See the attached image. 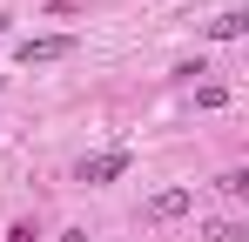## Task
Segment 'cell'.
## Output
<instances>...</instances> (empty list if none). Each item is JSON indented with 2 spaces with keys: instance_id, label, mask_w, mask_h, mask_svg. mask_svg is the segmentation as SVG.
Instances as JSON below:
<instances>
[{
  "instance_id": "cell-6",
  "label": "cell",
  "mask_w": 249,
  "mask_h": 242,
  "mask_svg": "<svg viewBox=\"0 0 249 242\" xmlns=\"http://www.w3.org/2000/svg\"><path fill=\"white\" fill-rule=\"evenodd\" d=\"M202 242H243V222H229V215H215L202 229Z\"/></svg>"
},
{
  "instance_id": "cell-8",
  "label": "cell",
  "mask_w": 249,
  "mask_h": 242,
  "mask_svg": "<svg viewBox=\"0 0 249 242\" xmlns=\"http://www.w3.org/2000/svg\"><path fill=\"white\" fill-rule=\"evenodd\" d=\"M61 242H88V229H68V236H61Z\"/></svg>"
},
{
  "instance_id": "cell-7",
  "label": "cell",
  "mask_w": 249,
  "mask_h": 242,
  "mask_svg": "<svg viewBox=\"0 0 249 242\" xmlns=\"http://www.w3.org/2000/svg\"><path fill=\"white\" fill-rule=\"evenodd\" d=\"M7 242H41V229H34V215H20V222L7 229Z\"/></svg>"
},
{
  "instance_id": "cell-5",
  "label": "cell",
  "mask_w": 249,
  "mask_h": 242,
  "mask_svg": "<svg viewBox=\"0 0 249 242\" xmlns=\"http://www.w3.org/2000/svg\"><path fill=\"white\" fill-rule=\"evenodd\" d=\"M215 189H222L229 202H243V195H249V168H222V175H215Z\"/></svg>"
},
{
  "instance_id": "cell-4",
  "label": "cell",
  "mask_w": 249,
  "mask_h": 242,
  "mask_svg": "<svg viewBox=\"0 0 249 242\" xmlns=\"http://www.w3.org/2000/svg\"><path fill=\"white\" fill-rule=\"evenodd\" d=\"M243 34H249V14H243V7H229V14L209 20V40H243Z\"/></svg>"
},
{
  "instance_id": "cell-1",
  "label": "cell",
  "mask_w": 249,
  "mask_h": 242,
  "mask_svg": "<svg viewBox=\"0 0 249 242\" xmlns=\"http://www.w3.org/2000/svg\"><path fill=\"white\" fill-rule=\"evenodd\" d=\"M115 175H128V148H101V155L74 161V182H88V189H101V182H115Z\"/></svg>"
},
{
  "instance_id": "cell-3",
  "label": "cell",
  "mask_w": 249,
  "mask_h": 242,
  "mask_svg": "<svg viewBox=\"0 0 249 242\" xmlns=\"http://www.w3.org/2000/svg\"><path fill=\"white\" fill-rule=\"evenodd\" d=\"M68 54H74V34H41V40H20V61H27V68L68 61Z\"/></svg>"
},
{
  "instance_id": "cell-2",
  "label": "cell",
  "mask_w": 249,
  "mask_h": 242,
  "mask_svg": "<svg viewBox=\"0 0 249 242\" xmlns=\"http://www.w3.org/2000/svg\"><path fill=\"white\" fill-rule=\"evenodd\" d=\"M189 208H196V189H155V195L142 202V222H175Z\"/></svg>"
}]
</instances>
